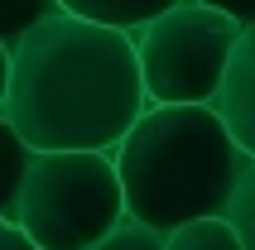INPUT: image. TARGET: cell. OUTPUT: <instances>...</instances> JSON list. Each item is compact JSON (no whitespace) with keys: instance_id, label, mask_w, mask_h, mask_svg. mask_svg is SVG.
I'll return each mask as SVG.
<instances>
[{"instance_id":"cell-10","label":"cell","mask_w":255,"mask_h":250,"mask_svg":"<svg viewBox=\"0 0 255 250\" xmlns=\"http://www.w3.org/2000/svg\"><path fill=\"white\" fill-rule=\"evenodd\" d=\"M53 10H58V0H0V43L14 48V39L24 29H34L43 14H53Z\"/></svg>"},{"instance_id":"cell-13","label":"cell","mask_w":255,"mask_h":250,"mask_svg":"<svg viewBox=\"0 0 255 250\" xmlns=\"http://www.w3.org/2000/svg\"><path fill=\"white\" fill-rule=\"evenodd\" d=\"M0 250H39V246H34V241H29L14 222H5V217H0Z\"/></svg>"},{"instance_id":"cell-8","label":"cell","mask_w":255,"mask_h":250,"mask_svg":"<svg viewBox=\"0 0 255 250\" xmlns=\"http://www.w3.org/2000/svg\"><path fill=\"white\" fill-rule=\"evenodd\" d=\"M222 217H227V226L236 231L241 250H255V159L251 154H246L241 168H236V183H231V193H227Z\"/></svg>"},{"instance_id":"cell-3","label":"cell","mask_w":255,"mask_h":250,"mask_svg":"<svg viewBox=\"0 0 255 250\" xmlns=\"http://www.w3.org/2000/svg\"><path fill=\"white\" fill-rule=\"evenodd\" d=\"M126 217L111 149H34L14 226L39 250H87Z\"/></svg>"},{"instance_id":"cell-12","label":"cell","mask_w":255,"mask_h":250,"mask_svg":"<svg viewBox=\"0 0 255 250\" xmlns=\"http://www.w3.org/2000/svg\"><path fill=\"white\" fill-rule=\"evenodd\" d=\"M202 5H212V10L231 14L236 24H251V19H255V0H202Z\"/></svg>"},{"instance_id":"cell-11","label":"cell","mask_w":255,"mask_h":250,"mask_svg":"<svg viewBox=\"0 0 255 250\" xmlns=\"http://www.w3.org/2000/svg\"><path fill=\"white\" fill-rule=\"evenodd\" d=\"M87 250H164V236H159V231H149L144 222H135V217H121L106 236L92 241Z\"/></svg>"},{"instance_id":"cell-2","label":"cell","mask_w":255,"mask_h":250,"mask_svg":"<svg viewBox=\"0 0 255 250\" xmlns=\"http://www.w3.org/2000/svg\"><path fill=\"white\" fill-rule=\"evenodd\" d=\"M241 159L212 101L144 106L111 149L126 217L159 236L193 217H222Z\"/></svg>"},{"instance_id":"cell-9","label":"cell","mask_w":255,"mask_h":250,"mask_svg":"<svg viewBox=\"0 0 255 250\" xmlns=\"http://www.w3.org/2000/svg\"><path fill=\"white\" fill-rule=\"evenodd\" d=\"M164 250H241L227 217H193V222L164 231Z\"/></svg>"},{"instance_id":"cell-14","label":"cell","mask_w":255,"mask_h":250,"mask_svg":"<svg viewBox=\"0 0 255 250\" xmlns=\"http://www.w3.org/2000/svg\"><path fill=\"white\" fill-rule=\"evenodd\" d=\"M5 82H10V48L0 43V101H5Z\"/></svg>"},{"instance_id":"cell-4","label":"cell","mask_w":255,"mask_h":250,"mask_svg":"<svg viewBox=\"0 0 255 250\" xmlns=\"http://www.w3.org/2000/svg\"><path fill=\"white\" fill-rule=\"evenodd\" d=\"M236 34H241V24L202 0H173L169 10H159L140 29H130L144 101L149 106L212 101Z\"/></svg>"},{"instance_id":"cell-6","label":"cell","mask_w":255,"mask_h":250,"mask_svg":"<svg viewBox=\"0 0 255 250\" xmlns=\"http://www.w3.org/2000/svg\"><path fill=\"white\" fill-rule=\"evenodd\" d=\"M173 0H58V10L77 14V19H92V24L106 29H140L144 19H154L159 10H169Z\"/></svg>"},{"instance_id":"cell-5","label":"cell","mask_w":255,"mask_h":250,"mask_svg":"<svg viewBox=\"0 0 255 250\" xmlns=\"http://www.w3.org/2000/svg\"><path fill=\"white\" fill-rule=\"evenodd\" d=\"M212 111L227 125V135L236 139V149L255 159V19L241 24V34L231 43L227 72L212 92Z\"/></svg>"},{"instance_id":"cell-7","label":"cell","mask_w":255,"mask_h":250,"mask_svg":"<svg viewBox=\"0 0 255 250\" xmlns=\"http://www.w3.org/2000/svg\"><path fill=\"white\" fill-rule=\"evenodd\" d=\"M29 144L14 135V125L0 116V217L14 222V197H19V183H24V168H29Z\"/></svg>"},{"instance_id":"cell-1","label":"cell","mask_w":255,"mask_h":250,"mask_svg":"<svg viewBox=\"0 0 255 250\" xmlns=\"http://www.w3.org/2000/svg\"><path fill=\"white\" fill-rule=\"evenodd\" d=\"M144 106L126 29L53 10L10 48L0 116L29 149H116Z\"/></svg>"}]
</instances>
